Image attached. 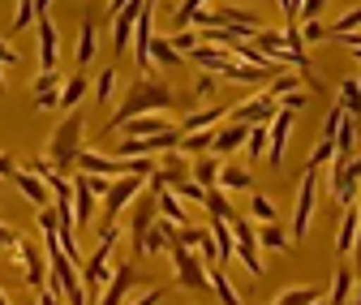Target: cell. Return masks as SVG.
Segmentation results:
<instances>
[{
  "instance_id": "cell-44",
  "label": "cell",
  "mask_w": 361,
  "mask_h": 305,
  "mask_svg": "<svg viewBox=\"0 0 361 305\" xmlns=\"http://www.w3.org/2000/svg\"><path fill=\"white\" fill-rule=\"evenodd\" d=\"M194 95H198V99H211V95H215V77H211V69H202V73H198Z\"/></svg>"
},
{
  "instance_id": "cell-54",
  "label": "cell",
  "mask_w": 361,
  "mask_h": 305,
  "mask_svg": "<svg viewBox=\"0 0 361 305\" xmlns=\"http://www.w3.org/2000/svg\"><path fill=\"white\" fill-rule=\"evenodd\" d=\"M0 91H5V77H0Z\"/></svg>"
},
{
  "instance_id": "cell-5",
  "label": "cell",
  "mask_w": 361,
  "mask_h": 305,
  "mask_svg": "<svg viewBox=\"0 0 361 305\" xmlns=\"http://www.w3.org/2000/svg\"><path fill=\"white\" fill-rule=\"evenodd\" d=\"M35 43H39V65L43 69H56L61 65V30L48 13L35 18Z\"/></svg>"
},
{
  "instance_id": "cell-14",
  "label": "cell",
  "mask_w": 361,
  "mask_h": 305,
  "mask_svg": "<svg viewBox=\"0 0 361 305\" xmlns=\"http://www.w3.org/2000/svg\"><path fill=\"white\" fill-rule=\"evenodd\" d=\"M155 215H159V198H133V215H129V237H133V245L142 241V232L155 224Z\"/></svg>"
},
{
  "instance_id": "cell-33",
  "label": "cell",
  "mask_w": 361,
  "mask_h": 305,
  "mask_svg": "<svg viewBox=\"0 0 361 305\" xmlns=\"http://www.w3.org/2000/svg\"><path fill=\"white\" fill-rule=\"evenodd\" d=\"M35 18H39L35 0H18V13H13V26H9V35H22V30H30V26H35Z\"/></svg>"
},
{
  "instance_id": "cell-37",
  "label": "cell",
  "mask_w": 361,
  "mask_h": 305,
  "mask_svg": "<svg viewBox=\"0 0 361 305\" xmlns=\"http://www.w3.org/2000/svg\"><path fill=\"white\" fill-rule=\"evenodd\" d=\"M340 104H344L348 116H361V86H357V77L353 82H340Z\"/></svg>"
},
{
  "instance_id": "cell-22",
  "label": "cell",
  "mask_w": 361,
  "mask_h": 305,
  "mask_svg": "<svg viewBox=\"0 0 361 305\" xmlns=\"http://www.w3.org/2000/svg\"><path fill=\"white\" fill-rule=\"evenodd\" d=\"M133 249H138L142 258H159V254H168V232H164V224H151Z\"/></svg>"
},
{
  "instance_id": "cell-28",
  "label": "cell",
  "mask_w": 361,
  "mask_h": 305,
  "mask_svg": "<svg viewBox=\"0 0 361 305\" xmlns=\"http://www.w3.org/2000/svg\"><path fill=\"white\" fill-rule=\"evenodd\" d=\"M267 142H271V120H258V125H250L245 155H250V159H267Z\"/></svg>"
},
{
  "instance_id": "cell-51",
  "label": "cell",
  "mask_w": 361,
  "mask_h": 305,
  "mask_svg": "<svg viewBox=\"0 0 361 305\" xmlns=\"http://www.w3.org/2000/svg\"><path fill=\"white\" fill-rule=\"evenodd\" d=\"M35 9H39V13H48V9H52V0H35Z\"/></svg>"
},
{
  "instance_id": "cell-26",
  "label": "cell",
  "mask_w": 361,
  "mask_h": 305,
  "mask_svg": "<svg viewBox=\"0 0 361 305\" xmlns=\"http://www.w3.org/2000/svg\"><path fill=\"white\" fill-rule=\"evenodd\" d=\"M151 61H155V69H176L185 61V52H176L172 39H151Z\"/></svg>"
},
{
  "instance_id": "cell-21",
  "label": "cell",
  "mask_w": 361,
  "mask_h": 305,
  "mask_svg": "<svg viewBox=\"0 0 361 305\" xmlns=\"http://www.w3.org/2000/svg\"><path fill=\"white\" fill-rule=\"evenodd\" d=\"M219 168H224V163H219V155H215V151H202V155L194 159V168H190V177H194L198 185H207V189H211V185H219Z\"/></svg>"
},
{
  "instance_id": "cell-25",
  "label": "cell",
  "mask_w": 361,
  "mask_h": 305,
  "mask_svg": "<svg viewBox=\"0 0 361 305\" xmlns=\"http://www.w3.org/2000/svg\"><path fill=\"white\" fill-rule=\"evenodd\" d=\"M228 116V108H198L190 116H180V134H190V129H207V125H219Z\"/></svg>"
},
{
  "instance_id": "cell-53",
  "label": "cell",
  "mask_w": 361,
  "mask_h": 305,
  "mask_svg": "<svg viewBox=\"0 0 361 305\" xmlns=\"http://www.w3.org/2000/svg\"><path fill=\"white\" fill-rule=\"evenodd\" d=\"M353 56H357V61H361V48H353Z\"/></svg>"
},
{
  "instance_id": "cell-42",
  "label": "cell",
  "mask_w": 361,
  "mask_h": 305,
  "mask_svg": "<svg viewBox=\"0 0 361 305\" xmlns=\"http://www.w3.org/2000/svg\"><path fill=\"white\" fill-rule=\"evenodd\" d=\"M297 26H301V39H305V43H323V39H327V26H323L319 18H305V22H297Z\"/></svg>"
},
{
  "instance_id": "cell-7",
  "label": "cell",
  "mask_w": 361,
  "mask_h": 305,
  "mask_svg": "<svg viewBox=\"0 0 361 305\" xmlns=\"http://www.w3.org/2000/svg\"><path fill=\"white\" fill-rule=\"evenodd\" d=\"M18 263H22V271H26V284H30V292H39L43 284L52 280V271L43 267V254H39V245L35 241H26V237H18Z\"/></svg>"
},
{
  "instance_id": "cell-31",
  "label": "cell",
  "mask_w": 361,
  "mask_h": 305,
  "mask_svg": "<svg viewBox=\"0 0 361 305\" xmlns=\"http://www.w3.org/2000/svg\"><path fill=\"white\" fill-rule=\"evenodd\" d=\"M168 39H172V48H176V52H185V56H190V52L198 48V43H202V30H190V26H172V35H168Z\"/></svg>"
},
{
  "instance_id": "cell-30",
  "label": "cell",
  "mask_w": 361,
  "mask_h": 305,
  "mask_svg": "<svg viewBox=\"0 0 361 305\" xmlns=\"http://www.w3.org/2000/svg\"><path fill=\"white\" fill-rule=\"evenodd\" d=\"M202 206H207L211 215H224V220H233V215H237V211H233V202H228V189H219V185H211V189H207V202H202Z\"/></svg>"
},
{
  "instance_id": "cell-39",
  "label": "cell",
  "mask_w": 361,
  "mask_h": 305,
  "mask_svg": "<svg viewBox=\"0 0 361 305\" xmlns=\"http://www.w3.org/2000/svg\"><path fill=\"white\" fill-rule=\"evenodd\" d=\"M250 215H254V220H262V224H271V220H276V202H271L267 194H254L250 198Z\"/></svg>"
},
{
  "instance_id": "cell-45",
  "label": "cell",
  "mask_w": 361,
  "mask_h": 305,
  "mask_svg": "<svg viewBox=\"0 0 361 305\" xmlns=\"http://www.w3.org/2000/svg\"><path fill=\"white\" fill-rule=\"evenodd\" d=\"M323 5H327V0H301L297 22H305V18H319V13H323Z\"/></svg>"
},
{
  "instance_id": "cell-48",
  "label": "cell",
  "mask_w": 361,
  "mask_h": 305,
  "mask_svg": "<svg viewBox=\"0 0 361 305\" xmlns=\"http://www.w3.org/2000/svg\"><path fill=\"white\" fill-rule=\"evenodd\" d=\"M18 249V232L13 228H0V254H13Z\"/></svg>"
},
{
  "instance_id": "cell-10",
  "label": "cell",
  "mask_w": 361,
  "mask_h": 305,
  "mask_svg": "<svg viewBox=\"0 0 361 305\" xmlns=\"http://www.w3.org/2000/svg\"><path fill=\"white\" fill-rule=\"evenodd\" d=\"M233 237H237V258H241V263L250 267V275H262V258H258V232L245 224V220H237V215H233Z\"/></svg>"
},
{
  "instance_id": "cell-17",
  "label": "cell",
  "mask_w": 361,
  "mask_h": 305,
  "mask_svg": "<svg viewBox=\"0 0 361 305\" xmlns=\"http://www.w3.org/2000/svg\"><path fill=\"white\" fill-rule=\"evenodd\" d=\"M133 280H138V275H133V263H121V267H112V284L104 288V305H116V301H125L129 292H133Z\"/></svg>"
},
{
  "instance_id": "cell-43",
  "label": "cell",
  "mask_w": 361,
  "mask_h": 305,
  "mask_svg": "<svg viewBox=\"0 0 361 305\" xmlns=\"http://www.w3.org/2000/svg\"><path fill=\"white\" fill-rule=\"evenodd\" d=\"M61 86H65V82H61ZM61 86H48V91H39V95H35V108H39V112L61 108Z\"/></svg>"
},
{
  "instance_id": "cell-4",
  "label": "cell",
  "mask_w": 361,
  "mask_h": 305,
  "mask_svg": "<svg viewBox=\"0 0 361 305\" xmlns=\"http://www.w3.org/2000/svg\"><path fill=\"white\" fill-rule=\"evenodd\" d=\"M314 202H319V168H305L301 189H297V206H293V241H305L310 220H314Z\"/></svg>"
},
{
  "instance_id": "cell-27",
  "label": "cell",
  "mask_w": 361,
  "mask_h": 305,
  "mask_svg": "<svg viewBox=\"0 0 361 305\" xmlns=\"http://www.w3.org/2000/svg\"><path fill=\"white\" fill-rule=\"evenodd\" d=\"M258 245H262V249H284V254H288V249H293V232H284L276 220H271V224L258 228Z\"/></svg>"
},
{
  "instance_id": "cell-46",
  "label": "cell",
  "mask_w": 361,
  "mask_h": 305,
  "mask_svg": "<svg viewBox=\"0 0 361 305\" xmlns=\"http://www.w3.org/2000/svg\"><path fill=\"white\" fill-rule=\"evenodd\" d=\"M280 108H293V112H301V108H305V91H301V86H297V91L280 95Z\"/></svg>"
},
{
  "instance_id": "cell-11",
  "label": "cell",
  "mask_w": 361,
  "mask_h": 305,
  "mask_svg": "<svg viewBox=\"0 0 361 305\" xmlns=\"http://www.w3.org/2000/svg\"><path fill=\"white\" fill-rule=\"evenodd\" d=\"M13 181H18V189H22V198H26L30 206H48V202H52V189H48V181H43L39 172L18 168V172H13Z\"/></svg>"
},
{
  "instance_id": "cell-3",
  "label": "cell",
  "mask_w": 361,
  "mask_h": 305,
  "mask_svg": "<svg viewBox=\"0 0 361 305\" xmlns=\"http://www.w3.org/2000/svg\"><path fill=\"white\" fill-rule=\"evenodd\" d=\"M168 254H172V267H176V284H180V288H190V292H211V275H207V258H202V254H194L190 245H180V241H172Z\"/></svg>"
},
{
  "instance_id": "cell-8",
  "label": "cell",
  "mask_w": 361,
  "mask_h": 305,
  "mask_svg": "<svg viewBox=\"0 0 361 305\" xmlns=\"http://www.w3.org/2000/svg\"><path fill=\"white\" fill-rule=\"evenodd\" d=\"M293 108H280L276 116H271V142H267V163L280 168L284 163V151H288V134H293Z\"/></svg>"
},
{
  "instance_id": "cell-15",
  "label": "cell",
  "mask_w": 361,
  "mask_h": 305,
  "mask_svg": "<svg viewBox=\"0 0 361 305\" xmlns=\"http://www.w3.org/2000/svg\"><path fill=\"white\" fill-rule=\"evenodd\" d=\"M159 129H172V120L159 116V112H142V116H129L116 134H125V138H147V134H159Z\"/></svg>"
},
{
  "instance_id": "cell-52",
  "label": "cell",
  "mask_w": 361,
  "mask_h": 305,
  "mask_svg": "<svg viewBox=\"0 0 361 305\" xmlns=\"http://www.w3.org/2000/svg\"><path fill=\"white\" fill-rule=\"evenodd\" d=\"M5 301H9V292H5V288H0V305H5Z\"/></svg>"
},
{
  "instance_id": "cell-13",
  "label": "cell",
  "mask_w": 361,
  "mask_h": 305,
  "mask_svg": "<svg viewBox=\"0 0 361 305\" xmlns=\"http://www.w3.org/2000/svg\"><path fill=\"white\" fill-rule=\"evenodd\" d=\"M95 202H99V194L86 185V172L73 168V215H78V224H90V220H95Z\"/></svg>"
},
{
  "instance_id": "cell-50",
  "label": "cell",
  "mask_w": 361,
  "mask_h": 305,
  "mask_svg": "<svg viewBox=\"0 0 361 305\" xmlns=\"http://www.w3.org/2000/svg\"><path fill=\"white\" fill-rule=\"evenodd\" d=\"M13 172H18V163L9 155H0V177H13Z\"/></svg>"
},
{
  "instance_id": "cell-40",
  "label": "cell",
  "mask_w": 361,
  "mask_h": 305,
  "mask_svg": "<svg viewBox=\"0 0 361 305\" xmlns=\"http://www.w3.org/2000/svg\"><path fill=\"white\" fill-rule=\"evenodd\" d=\"M348 30H361V5L348 9L344 18H336V26H327V39H331V35H348Z\"/></svg>"
},
{
  "instance_id": "cell-49",
  "label": "cell",
  "mask_w": 361,
  "mask_h": 305,
  "mask_svg": "<svg viewBox=\"0 0 361 305\" xmlns=\"http://www.w3.org/2000/svg\"><path fill=\"white\" fill-rule=\"evenodd\" d=\"M129 297H133V301H142V305H155V301H164L168 292H164V288H151V292H129Z\"/></svg>"
},
{
  "instance_id": "cell-20",
  "label": "cell",
  "mask_w": 361,
  "mask_h": 305,
  "mask_svg": "<svg viewBox=\"0 0 361 305\" xmlns=\"http://www.w3.org/2000/svg\"><path fill=\"white\" fill-rule=\"evenodd\" d=\"M95 48H99V30H95V22H82V30H78V52H73V65H78V69H86L90 61H95Z\"/></svg>"
},
{
  "instance_id": "cell-32",
  "label": "cell",
  "mask_w": 361,
  "mask_h": 305,
  "mask_svg": "<svg viewBox=\"0 0 361 305\" xmlns=\"http://www.w3.org/2000/svg\"><path fill=\"white\" fill-rule=\"evenodd\" d=\"M211 292H215L219 301H228V305H237V301H241V292L228 284V275H224V267H219V263H215V271H211Z\"/></svg>"
},
{
  "instance_id": "cell-38",
  "label": "cell",
  "mask_w": 361,
  "mask_h": 305,
  "mask_svg": "<svg viewBox=\"0 0 361 305\" xmlns=\"http://www.w3.org/2000/svg\"><path fill=\"white\" fill-rule=\"evenodd\" d=\"M112 95H116V69L108 65V69H104V73L95 77V99H99V104H108Z\"/></svg>"
},
{
  "instance_id": "cell-23",
  "label": "cell",
  "mask_w": 361,
  "mask_h": 305,
  "mask_svg": "<svg viewBox=\"0 0 361 305\" xmlns=\"http://www.w3.org/2000/svg\"><path fill=\"white\" fill-rule=\"evenodd\" d=\"M219 189H228V194H241V189H254V177H250V168H219Z\"/></svg>"
},
{
  "instance_id": "cell-16",
  "label": "cell",
  "mask_w": 361,
  "mask_h": 305,
  "mask_svg": "<svg viewBox=\"0 0 361 305\" xmlns=\"http://www.w3.org/2000/svg\"><path fill=\"white\" fill-rule=\"evenodd\" d=\"M211 237H215V254H219V267H224V263H233V254H237L233 220H224V215H211Z\"/></svg>"
},
{
  "instance_id": "cell-24",
  "label": "cell",
  "mask_w": 361,
  "mask_h": 305,
  "mask_svg": "<svg viewBox=\"0 0 361 305\" xmlns=\"http://www.w3.org/2000/svg\"><path fill=\"white\" fill-rule=\"evenodd\" d=\"M211 142H215V129L207 125V129H190V134H180V155H202V151H211Z\"/></svg>"
},
{
  "instance_id": "cell-1",
  "label": "cell",
  "mask_w": 361,
  "mask_h": 305,
  "mask_svg": "<svg viewBox=\"0 0 361 305\" xmlns=\"http://www.w3.org/2000/svg\"><path fill=\"white\" fill-rule=\"evenodd\" d=\"M172 104H176V95L168 91L164 82H155V77H142L138 86H129V91H125V99L116 104V112L108 116V125H104V138H108V134H116V129H121L129 116L159 112V108H172Z\"/></svg>"
},
{
  "instance_id": "cell-12",
  "label": "cell",
  "mask_w": 361,
  "mask_h": 305,
  "mask_svg": "<svg viewBox=\"0 0 361 305\" xmlns=\"http://www.w3.org/2000/svg\"><path fill=\"white\" fill-rule=\"evenodd\" d=\"M245 138H250V125L228 116V125H224V129H215V142H211V151H215V155H233V151H241V147H245Z\"/></svg>"
},
{
  "instance_id": "cell-19",
  "label": "cell",
  "mask_w": 361,
  "mask_h": 305,
  "mask_svg": "<svg viewBox=\"0 0 361 305\" xmlns=\"http://www.w3.org/2000/svg\"><path fill=\"white\" fill-rule=\"evenodd\" d=\"M357 224H361V206H344V220H340V232H336V254H353L357 245Z\"/></svg>"
},
{
  "instance_id": "cell-6",
  "label": "cell",
  "mask_w": 361,
  "mask_h": 305,
  "mask_svg": "<svg viewBox=\"0 0 361 305\" xmlns=\"http://www.w3.org/2000/svg\"><path fill=\"white\" fill-rule=\"evenodd\" d=\"M142 194V177H129L125 181H112V189H108V198H104V220H121V215L133 206V198Z\"/></svg>"
},
{
  "instance_id": "cell-34",
  "label": "cell",
  "mask_w": 361,
  "mask_h": 305,
  "mask_svg": "<svg viewBox=\"0 0 361 305\" xmlns=\"http://www.w3.org/2000/svg\"><path fill=\"white\" fill-rule=\"evenodd\" d=\"M293 301L310 305V301H327V297L319 288H284V292H276V305H293Z\"/></svg>"
},
{
  "instance_id": "cell-36",
  "label": "cell",
  "mask_w": 361,
  "mask_h": 305,
  "mask_svg": "<svg viewBox=\"0 0 361 305\" xmlns=\"http://www.w3.org/2000/svg\"><path fill=\"white\" fill-rule=\"evenodd\" d=\"M331 159H336V138H319V147L310 151V163H305V168H319V172H323Z\"/></svg>"
},
{
  "instance_id": "cell-41",
  "label": "cell",
  "mask_w": 361,
  "mask_h": 305,
  "mask_svg": "<svg viewBox=\"0 0 361 305\" xmlns=\"http://www.w3.org/2000/svg\"><path fill=\"white\" fill-rule=\"evenodd\" d=\"M297 86H301V77H297V73H276V77H271V82H267V91H271V95H276V99H280V95H288V91H297Z\"/></svg>"
},
{
  "instance_id": "cell-29",
  "label": "cell",
  "mask_w": 361,
  "mask_h": 305,
  "mask_svg": "<svg viewBox=\"0 0 361 305\" xmlns=\"http://www.w3.org/2000/svg\"><path fill=\"white\" fill-rule=\"evenodd\" d=\"M82 99H86V73H73V77L61 86V108H69V112H73Z\"/></svg>"
},
{
  "instance_id": "cell-35",
  "label": "cell",
  "mask_w": 361,
  "mask_h": 305,
  "mask_svg": "<svg viewBox=\"0 0 361 305\" xmlns=\"http://www.w3.org/2000/svg\"><path fill=\"white\" fill-rule=\"evenodd\" d=\"M353 280H357V275H353L348 267H340V271H336V280H331L327 301H348V297H353Z\"/></svg>"
},
{
  "instance_id": "cell-9",
  "label": "cell",
  "mask_w": 361,
  "mask_h": 305,
  "mask_svg": "<svg viewBox=\"0 0 361 305\" xmlns=\"http://www.w3.org/2000/svg\"><path fill=\"white\" fill-rule=\"evenodd\" d=\"M276 112H280V99L271 95V91H258L254 99H245V104H233V108H228V116H233V120H245V125L271 120Z\"/></svg>"
},
{
  "instance_id": "cell-47",
  "label": "cell",
  "mask_w": 361,
  "mask_h": 305,
  "mask_svg": "<svg viewBox=\"0 0 361 305\" xmlns=\"http://www.w3.org/2000/svg\"><path fill=\"white\" fill-rule=\"evenodd\" d=\"M0 69H18V52L9 48V39H0Z\"/></svg>"
},
{
  "instance_id": "cell-2",
  "label": "cell",
  "mask_w": 361,
  "mask_h": 305,
  "mask_svg": "<svg viewBox=\"0 0 361 305\" xmlns=\"http://www.w3.org/2000/svg\"><path fill=\"white\" fill-rule=\"evenodd\" d=\"M82 147H86V120H82V112L73 108V112L56 125V134L48 138V159L65 172V168H73V159H78Z\"/></svg>"
},
{
  "instance_id": "cell-18",
  "label": "cell",
  "mask_w": 361,
  "mask_h": 305,
  "mask_svg": "<svg viewBox=\"0 0 361 305\" xmlns=\"http://www.w3.org/2000/svg\"><path fill=\"white\" fill-rule=\"evenodd\" d=\"M142 5H147V0H142ZM142 5H133V9H125V13H116L112 22V48L116 52H129V43H133V22H138V13H142Z\"/></svg>"
}]
</instances>
